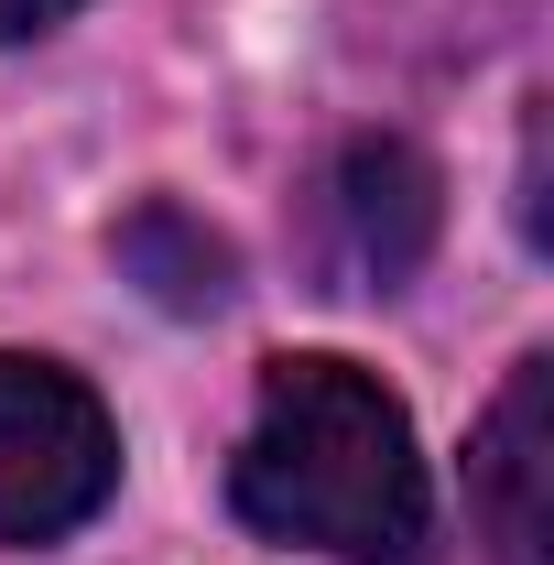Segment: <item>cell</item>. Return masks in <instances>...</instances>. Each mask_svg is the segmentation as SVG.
Instances as JSON below:
<instances>
[{"label": "cell", "instance_id": "3", "mask_svg": "<svg viewBox=\"0 0 554 565\" xmlns=\"http://www.w3.org/2000/svg\"><path fill=\"white\" fill-rule=\"evenodd\" d=\"M468 511L489 565H554V359H522L468 446Z\"/></svg>", "mask_w": 554, "mask_h": 565}, {"label": "cell", "instance_id": "4", "mask_svg": "<svg viewBox=\"0 0 554 565\" xmlns=\"http://www.w3.org/2000/svg\"><path fill=\"white\" fill-rule=\"evenodd\" d=\"M327 217H338L359 282H403L435 250V163H424L414 141H392V131L348 141L338 185H327Z\"/></svg>", "mask_w": 554, "mask_h": 565}, {"label": "cell", "instance_id": "2", "mask_svg": "<svg viewBox=\"0 0 554 565\" xmlns=\"http://www.w3.org/2000/svg\"><path fill=\"white\" fill-rule=\"evenodd\" d=\"M120 490V424L55 359L0 349V555L66 544L98 500Z\"/></svg>", "mask_w": 554, "mask_h": 565}, {"label": "cell", "instance_id": "6", "mask_svg": "<svg viewBox=\"0 0 554 565\" xmlns=\"http://www.w3.org/2000/svg\"><path fill=\"white\" fill-rule=\"evenodd\" d=\"M76 0H0V44H33V33H55Z\"/></svg>", "mask_w": 554, "mask_h": 565}, {"label": "cell", "instance_id": "1", "mask_svg": "<svg viewBox=\"0 0 554 565\" xmlns=\"http://www.w3.org/2000/svg\"><path fill=\"white\" fill-rule=\"evenodd\" d=\"M228 500L251 533L305 544L348 565H403L424 544V457L414 414L359 370V359H273L262 414L239 435Z\"/></svg>", "mask_w": 554, "mask_h": 565}, {"label": "cell", "instance_id": "5", "mask_svg": "<svg viewBox=\"0 0 554 565\" xmlns=\"http://www.w3.org/2000/svg\"><path fill=\"white\" fill-rule=\"evenodd\" d=\"M120 273L163 305V316H207V305H228V239H217L207 217H185V207H152L120 228Z\"/></svg>", "mask_w": 554, "mask_h": 565}]
</instances>
